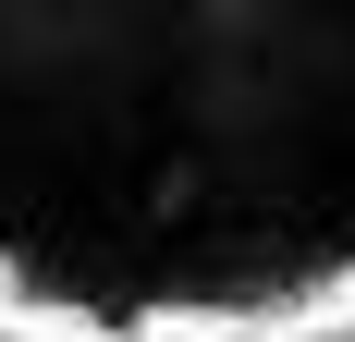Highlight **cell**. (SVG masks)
I'll return each instance as SVG.
<instances>
[{
  "label": "cell",
  "mask_w": 355,
  "mask_h": 342,
  "mask_svg": "<svg viewBox=\"0 0 355 342\" xmlns=\"http://www.w3.org/2000/svg\"><path fill=\"white\" fill-rule=\"evenodd\" d=\"M62 73H73V98H37L0 123V171H25L73 123L110 147L0 269V318H25V330H49L73 257H86L73 220L98 233L135 147L184 135L196 159H220L270 123L282 135H355V0H0V98L62 86Z\"/></svg>",
  "instance_id": "obj_1"
}]
</instances>
